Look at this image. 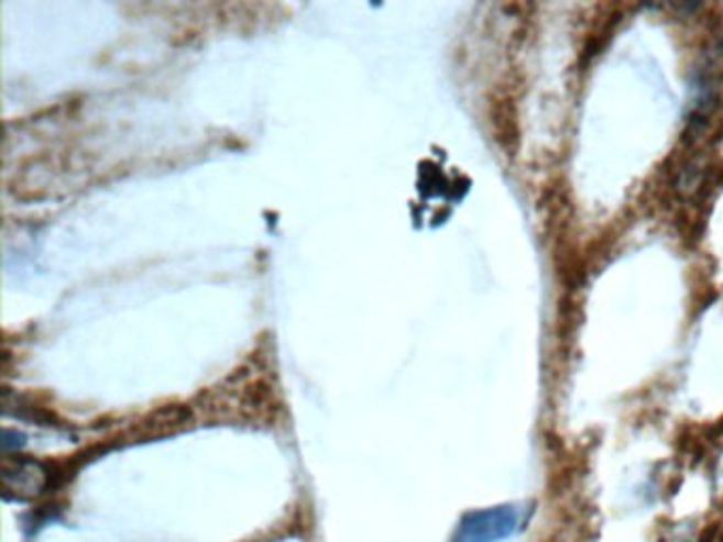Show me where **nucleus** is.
<instances>
[{
    "mask_svg": "<svg viewBox=\"0 0 723 542\" xmlns=\"http://www.w3.org/2000/svg\"><path fill=\"white\" fill-rule=\"evenodd\" d=\"M533 509L524 505H499L469 511L461 517L450 542H505L528 523Z\"/></svg>",
    "mask_w": 723,
    "mask_h": 542,
    "instance_id": "f257e3e1",
    "label": "nucleus"
},
{
    "mask_svg": "<svg viewBox=\"0 0 723 542\" xmlns=\"http://www.w3.org/2000/svg\"><path fill=\"white\" fill-rule=\"evenodd\" d=\"M2 484L7 494H15L18 498H32L47 484V473L39 462H30V460L4 462Z\"/></svg>",
    "mask_w": 723,
    "mask_h": 542,
    "instance_id": "f03ea898",
    "label": "nucleus"
}]
</instances>
